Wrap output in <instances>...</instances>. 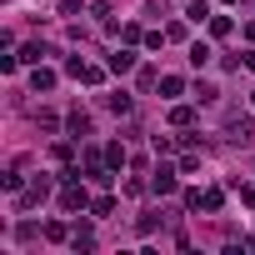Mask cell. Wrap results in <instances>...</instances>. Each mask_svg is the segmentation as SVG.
Listing matches in <instances>:
<instances>
[{
  "mask_svg": "<svg viewBox=\"0 0 255 255\" xmlns=\"http://www.w3.org/2000/svg\"><path fill=\"white\" fill-rule=\"evenodd\" d=\"M250 135H255V120H250V115H240V110H230V115H225V140L245 145Z\"/></svg>",
  "mask_w": 255,
  "mask_h": 255,
  "instance_id": "obj_1",
  "label": "cell"
},
{
  "mask_svg": "<svg viewBox=\"0 0 255 255\" xmlns=\"http://www.w3.org/2000/svg\"><path fill=\"white\" fill-rule=\"evenodd\" d=\"M150 190H155V195H170V190H175V170H170V165H160V170L150 175Z\"/></svg>",
  "mask_w": 255,
  "mask_h": 255,
  "instance_id": "obj_2",
  "label": "cell"
},
{
  "mask_svg": "<svg viewBox=\"0 0 255 255\" xmlns=\"http://www.w3.org/2000/svg\"><path fill=\"white\" fill-rule=\"evenodd\" d=\"M60 205L65 210H85V185H65L60 190Z\"/></svg>",
  "mask_w": 255,
  "mask_h": 255,
  "instance_id": "obj_3",
  "label": "cell"
},
{
  "mask_svg": "<svg viewBox=\"0 0 255 255\" xmlns=\"http://www.w3.org/2000/svg\"><path fill=\"white\" fill-rule=\"evenodd\" d=\"M190 205H195V210H220V205H225V195H220V190H205V195L195 190V195H190Z\"/></svg>",
  "mask_w": 255,
  "mask_h": 255,
  "instance_id": "obj_4",
  "label": "cell"
},
{
  "mask_svg": "<svg viewBox=\"0 0 255 255\" xmlns=\"http://www.w3.org/2000/svg\"><path fill=\"white\" fill-rule=\"evenodd\" d=\"M45 195H50V180H45V175H40V180H35V185H30V190H25V195H20V205H40V200H45Z\"/></svg>",
  "mask_w": 255,
  "mask_h": 255,
  "instance_id": "obj_5",
  "label": "cell"
},
{
  "mask_svg": "<svg viewBox=\"0 0 255 255\" xmlns=\"http://www.w3.org/2000/svg\"><path fill=\"white\" fill-rule=\"evenodd\" d=\"M130 65H135V50H115V55H110V70H115V75H125Z\"/></svg>",
  "mask_w": 255,
  "mask_h": 255,
  "instance_id": "obj_6",
  "label": "cell"
},
{
  "mask_svg": "<svg viewBox=\"0 0 255 255\" xmlns=\"http://www.w3.org/2000/svg\"><path fill=\"white\" fill-rule=\"evenodd\" d=\"M70 245H75V250H90V245H95V235H90L85 225H75V235H70Z\"/></svg>",
  "mask_w": 255,
  "mask_h": 255,
  "instance_id": "obj_7",
  "label": "cell"
},
{
  "mask_svg": "<svg viewBox=\"0 0 255 255\" xmlns=\"http://www.w3.org/2000/svg\"><path fill=\"white\" fill-rule=\"evenodd\" d=\"M105 105H110V110H115V115H130V95H125V90H120V95H110V100H105Z\"/></svg>",
  "mask_w": 255,
  "mask_h": 255,
  "instance_id": "obj_8",
  "label": "cell"
},
{
  "mask_svg": "<svg viewBox=\"0 0 255 255\" xmlns=\"http://www.w3.org/2000/svg\"><path fill=\"white\" fill-rule=\"evenodd\" d=\"M65 125H70V135H90V120H85V115H80V110H75V115H70V120H65Z\"/></svg>",
  "mask_w": 255,
  "mask_h": 255,
  "instance_id": "obj_9",
  "label": "cell"
},
{
  "mask_svg": "<svg viewBox=\"0 0 255 255\" xmlns=\"http://www.w3.org/2000/svg\"><path fill=\"white\" fill-rule=\"evenodd\" d=\"M185 15L200 25V20H210V5H205V0H190V10H185Z\"/></svg>",
  "mask_w": 255,
  "mask_h": 255,
  "instance_id": "obj_10",
  "label": "cell"
},
{
  "mask_svg": "<svg viewBox=\"0 0 255 255\" xmlns=\"http://www.w3.org/2000/svg\"><path fill=\"white\" fill-rule=\"evenodd\" d=\"M190 65H210V45H205V40L190 45Z\"/></svg>",
  "mask_w": 255,
  "mask_h": 255,
  "instance_id": "obj_11",
  "label": "cell"
},
{
  "mask_svg": "<svg viewBox=\"0 0 255 255\" xmlns=\"http://www.w3.org/2000/svg\"><path fill=\"white\" fill-rule=\"evenodd\" d=\"M160 90H165V95H180L185 80H180V75H160Z\"/></svg>",
  "mask_w": 255,
  "mask_h": 255,
  "instance_id": "obj_12",
  "label": "cell"
},
{
  "mask_svg": "<svg viewBox=\"0 0 255 255\" xmlns=\"http://www.w3.org/2000/svg\"><path fill=\"white\" fill-rule=\"evenodd\" d=\"M190 120H195L190 105H175V110H170V125H190Z\"/></svg>",
  "mask_w": 255,
  "mask_h": 255,
  "instance_id": "obj_13",
  "label": "cell"
},
{
  "mask_svg": "<svg viewBox=\"0 0 255 255\" xmlns=\"http://www.w3.org/2000/svg\"><path fill=\"white\" fill-rule=\"evenodd\" d=\"M210 35H230V15H210Z\"/></svg>",
  "mask_w": 255,
  "mask_h": 255,
  "instance_id": "obj_14",
  "label": "cell"
},
{
  "mask_svg": "<svg viewBox=\"0 0 255 255\" xmlns=\"http://www.w3.org/2000/svg\"><path fill=\"white\" fill-rule=\"evenodd\" d=\"M105 160H110V165H125V145H120V140H115V145H110V150H105Z\"/></svg>",
  "mask_w": 255,
  "mask_h": 255,
  "instance_id": "obj_15",
  "label": "cell"
},
{
  "mask_svg": "<svg viewBox=\"0 0 255 255\" xmlns=\"http://www.w3.org/2000/svg\"><path fill=\"white\" fill-rule=\"evenodd\" d=\"M240 200H245V205H255V185H240Z\"/></svg>",
  "mask_w": 255,
  "mask_h": 255,
  "instance_id": "obj_16",
  "label": "cell"
},
{
  "mask_svg": "<svg viewBox=\"0 0 255 255\" xmlns=\"http://www.w3.org/2000/svg\"><path fill=\"white\" fill-rule=\"evenodd\" d=\"M245 70H255V50H245Z\"/></svg>",
  "mask_w": 255,
  "mask_h": 255,
  "instance_id": "obj_17",
  "label": "cell"
},
{
  "mask_svg": "<svg viewBox=\"0 0 255 255\" xmlns=\"http://www.w3.org/2000/svg\"><path fill=\"white\" fill-rule=\"evenodd\" d=\"M250 100H255V95H250Z\"/></svg>",
  "mask_w": 255,
  "mask_h": 255,
  "instance_id": "obj_18",
  "label": "cell"
}]
</instances>
